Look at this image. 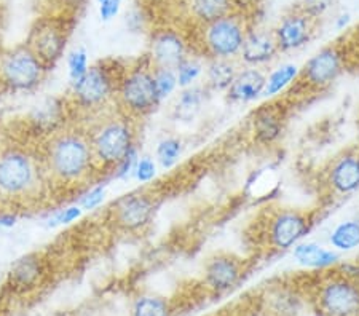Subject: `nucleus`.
Returning a JSON list of instances; mask_svg holds the SVG:
<instances>
[{
    "instance_id": "nucleus-1",
    "label": "nucleus",
    "mask_w": 359,
    "mask_h": 316,
    "mask_svg": "<svg viewBox=\"0 0 359 316\" xmlns=\"http://www.w3.org/2000/svg\"><path fill=\"white\" fill-rule=\"evenodd\" d=\"M96 166L90 137L77 131H61L48 141L45 168L51 177L65 184L82 182Z\"/></svg>"
},
{
    "instance_id": "nucleus-2",
    "label": "nucleus",
    "mask_w": 359,
    "mask_h": 316,
    "mask_svg": "<svg viewBox=\"0 0 359 316\" xmlns=\"http://www.w3.org/2000/svg\"><path fill=\"white\" fill-rule=\"evenodd\" d=\"M90 137L93 157L97 166L115 168L135 142V128L128 117H112L96 126Z\"/></svg>"
},
{
    "instance_id": "nucleus-3",
    "label": "nucleus",
    "mask_w": 359,
    "mask_h": 316,
    "mask_svg": "<svg viewBox=\"0 0 359 316\" xmlns=\"http://www.w3.org/2000/svg\"><path fill=\"white\" fill-rule=\"evenodd\" d=\"M46 71L48 67L27 45L0 56V83L16 93L36 90L43 82Z\"/></svg>"
},
{
    "instance_id": "nucleus-4",
    "label": "nucleus",
    "mask_w": 359,
    "mask_h": 316,
    "mask_svg": "<svg viewBox=\"0 0 359 316\" xmlns=\"http://www.w3.org/2000/svg\"><path fill=\"white\" fill-rule=\"evenodd\" d=\"M117 97L121 109L131 117H142L160 106L152 66H136L120 78Z\"/></svg>"
},
{
    "instance_id": "nucleus-5",
    "label": "nucleus",
    "mask_w": 359,
    "mask_h": 316,
    "mask_svg": "<svg viewBox=\"0 0 359 316\" xmlns=\"http://www.w3.org/2000/svg\"><path fill=\"white\" fill-rule=\"evenodd\" d=\"M39 166L36 158L22 149L0 151V195L22 197L37 187Z\"/></svg>"
},
{
    "instance_id": "nucleus-6",
    "label": "nucleus",
    "mask_w": 359,
    "mask_h": 316,
    "mask_svg": "<svg viewBox=\"0 0 359 316\" xmlns=\"http://www.w3.org/2000/svg\"><path fill=\"white\" fill-rule=\"evenodd\" d=\"M315 303L323 316H359V283L345 275H334L318 284Z\"/></svg>"
},
{
    "instance_id": "nucleus-7",
    "label": "nucleus",
    "mask_w": 359,
    "mask_h": 316,
    "mask_svg": "<svg viewBox=\"0 0 359 316\" xmlns=\"http://www.w3.org/2000/svg\"><path fill=\"white\" fill-rule=\"evenodd\" d=\"M246 34L241 18L230 13L206 22L203 27V45L212 60H233L240 55Z\"/></svg>"
},
{
    "instance_id": "nucleus-8",
    "label": "nucleus",
    "mask_w": 359,
    "mask_h": 316,
    "mask_svg": "<svg viewBox=\"0 0 359 316\" xmlns=\"http://www.w3.org/2000/svg\"><path fill=\"white\" fill-rule=\"evenodd\" d=\"M118 82H115L112 69L106 64L90 66L83 80L72 86L74 101L83 109H96L106 104L117 93Z\"/></svg>"
},
{
    "instance_id": "nucleus-9",
    "label": "nucleus",
    "mask_w": 359,
    "mask_h": 316,
    "mask_svg": "<svg viewBox=\"0 0 359 316\" xmlns=\"http://www.w3.org/2000/svg\"><path fill=\"white\" fill-rule=\"evenodd\" d=\"M66 40L67 36L62 22L48 18L37 22L26 45L50 69L61 60L62 53H65Z\"/></svg>"
},
{
    "instance_id": "nucleus-10",
    "label": "nucleus",
    "mask_w": 359,
    "mask_h": 316,
    "mask_svg": "<svg viewBox=\"0 0 359 316\" xmlns=\"http://www.w3.org/2000/svg\"><path fill=\"white\" fill-rule=\"evenodd\" d=\"M155 201L147 193L125 195L115 203L112 209V222L123 232H137L152 221Z\"/></svg>"
},
{
    "instance_id": "nucleus-11",
    "label": "nucleus",
    "mask_w": 359,
    "mask_h": 316,
    "mask_svg": "<svg viewBox=\"0 0 359 316\" xmlns=\"http://www.w3.org/2000/svg\"><path fill=\"white\" fill-rule=\"evenodd\" d=\"M309 216L300 211H278L269 222V240L276 249H289L302 240L310 230Z\"/></svg>"
},
{
    "instance_id": "nucleus-12",
    "label": "nucleus",
    "mask_w": 359,
    "mask_h": 316,
    "mask_svg": "<svg viewBox=\"0 0 359 316\" xmlns=\"http://www.w3.org/2000/svg\"><path fill=\"white\" fill-rule=\"evenodd\" d=\"M313 29L315 20L295 7L292 11L283 16V20L273 32L278 51H292L302 48L305 43L310 42L311 36H313Z\"/></svg>"
},
{
    "instance_id": "nucleus-13",
    "label": "nucleus",
    "mask_w": 359,
    "mask_h": 316,
    "mask_svg": "<svg viewBox=\"0 0 359 316\" xmlns=\"http://www.w3.org/2000/svg\"><path fill=\"white\" fill-rule=\"evenodd\" d=\"M341 67H344V60H341L340 51L331 45V47L318 51L306 62L302 71V77L305 83H309L311 88L323 90L335 82V78L340 76Z\"/></svg>"
},
{
    "instance_id": "nucleus-14",
    "label": "nucleus",
    "mask_w": 359,
    "mask_h": 316,
    "mask_svg": "<svg viewBox=\"0 0 359 316\" xmlns=\"http://www.w3.org/2000/svg\"><path fill=\"white\" fill-rule=\"evenodd\" d=\"M243 263L231 254H216L205 266V284L212 292L222 294L240 283L243 278Z\"/></svg>"
},
{
    "instance_id": "nucleus-15",
    "label": "nucleus",
    "mask_w": 359,
    "mask_h": 316,
    "mask_svg": "<svg viewBox=\"0 0 359 316\" xmlns=\"http://www.w3.org/2000/svg\"><path fill=\"white\" fill-rule=\"evenodd\" d=\"M46 278V263L39 254L20 257L8 272V286L18 294H31L43 284Z\"/></svg>"
},
{
    "instance_id": "nucleus-16",
    "label": "nucleus",
    "mask_w": 359,
    "mask_h": 316,
    "mask_svg": "<svg viewBox=\"0 0 359 316\" xmlns=\"http://www.w3.org/2000/svg\"><path fill=\"white\" fill-rule=\"evenodd\" d=\"M187 57L184 39L176 31L163 29L154 34L150 45V61L154 67L175 69Z\"/></svg>"
},
{
    "instance_id": "nucleus-17",
    "label": "nucleus",
    "mask_w": 359,
    "mask_h": 316,
    "mask_svg": "<svg viewBox=\"0 0 359 316\" xmlns=\"http://www.w3.org/2000/svg\"><path fill=\"white\" fill-rule=\"evenodd\" d=\"M329 184L334 192L350 195L359 188V155L345 153L337 158L329 171Z\"/></svg>"
},
{
    "instance_id": "nucleus-18",
    "label": "nucleus",
    "mask_w": 359,
    "mask_h": 316,
    "mask_svg": "<svg viewBox=\"0 0 359 316\" xmlns=\"http://www.w3.org/2000/svg\"><path fill=\"white\" fill-rule=\"evenodd\" d=\"M278 53V45L273 34L267 32H248L245 43L240 51L241 60L249 66H259L271 61Z\"/></svg>"
},
{
    "instance_id": "nucleus-19",
    "label": "nucleus",
    "mask_w": 359,
    "mask_h": 316,
    "mask_svg": "<svg viewBox=\"0 0 359 316\" xmlns=\"http://www.w3.org/2000/svg\"><path fill=\"white\" fill-rule=\"evenodd\" d=\"M267 76L259 69H245L229 86L227 96L231 102H251L264 93Z\"/></svg>"
},
{
    "instance_id": "nucleus-20",
    "label": "nucleus",
    "mask_w": 359,
    "mask_h": 316,
    "mask_svg": "<svg viewBox=\"0 0 359 316\" xmlns=\"http://www.w3.org/2000/svg\"><path fill=\"white\" fill-rule=\"evenodd\" d=\"M292 256L300 266L315 270L329 268L339 261L337 252L323 248L318 243H297L294 246Z\"/></svg>"
},
{
    "instance_id": "nucleus-21",
    "label": "nucleus",
    "mask_w": 359,
    "mask_h": 316,
    "mask_svg": "<svg viewBox=\"0 0 359 316\" xmlns=\"http://www.w3.org/2000/svg\"><path fill=\"white\" fill-rule=\"evenodd\" d=\"M254 135L256 139L262 144H271L275 142L281 135L283 130V120L280 112L273 107L265 106L259 109L256 117H254Z\"/></svg>"
},
{
    "instance_id": "nucleus-22",
    "label": "nucleus",
    "mask_w": 359,
    "mask_h": 316,
    "mask_svg": "<svg viewBox=\"0 0 359 316\" xmlns=\"http://www.w3.org/2000/svg\"><path fill=\"white\" fill-rule=\"evenodd\" d=\"M233 60H212L206 67V88L212 91H225L238 76Z\"/></svg>"
},
{
    "instance_id": "nucleus-23",
    "label": "nucleus",
    "mask_w": 359,
    "mask_h": 316,
    "mask_svg": "<svg viewBox=\"0 0 359 316\" xmlns=\"http://www.w3.org/2000/svg\"><path fill=\"white\" fill-rule=\"evenodd\" d=\"M206 90L201 86H189L182 88L176 99V117L181 120H192L196 114L201 111L203 102H205Z\"/></svg>"
},
{
    "instance_id": "nucleus-24",
    "label": "nucleus",
    "mask_w": 359,
    "mask_h": 316,
    "mask_svg": "<svg viewBox=\"0 0 359 316\" xmlns=\"http://www.w3.org/2000/svg\"><path fill=\"white\" fill-rule=\"evenodd\" d=\"M189 7L203 25L231 13V0H189Z\"/></svg>"
},
{
    "instance_id": "nucleus-25",
    "label": "nucleus",
    "mask_w": 359,
    "mask_h": 316,
    "mask_svg": "<svg viewBox=\"0 0 359 316\" xmlns=\"http://www.w3.org/2000/svg\"><path fill=\"white\" fill-rule=\"evenodd\" d=\"M131 316H172V307L165 297L144 294L133 303Z\"/></svg>"
},
{
    "instance_id": "nucleus-26",
    "label": "nucleus",
    "mask_w": 359,
    "mask_h": 316,
    "mask_svg": "<svg viewBox=\"0 0 359 316\" xmlns=\"http://www.w3.org/2000/svg\"><path fill=\"white\" fill-rule=\"evenodd\" d=\"M331 245L337 251H353L359 246V222L345 221L339 224L331 233Z\"/></svg>"
},
{
    "instance_id": "nucleus-27",
    "label": "nucleus",
    "mask_w": 359,
    "mask_h": 316,
    "mask_svg": "<svg viewBox=\"0 0 359 316\" xmlns=\"http://www.w3.org/2000/svg\"><path fill=\"white\" fill-rule=\"evenodd\" d=\"M299 74L300 71L295 64H283L281 67H278L275 72H271V76L267 77L262 95L267 97L280 95L281 91H285L287 86L294 82V78L297 77Z\"/></svg>"
},
{
    "instance_id": "nucleus-28",
    "label": "nucleus",
    "mask_w": 359,
    "mask_h": 316,
    "mask_svg": "<svg viewBox=\"0 0 359 316\" xmlns=\"http://www.w3.org/2000/svg\"><path fill=\"white\" fill-rule=\"evenodd\" d=\"M90 71L88 53L83 48H77L69 53L67 56V76L71 88L83 80V77Z\"/></svg>"
},
{
    "instance_id": "nucleus-29",
    "label": "nucleus",
    "mask_w": 359,
    "mask_h": 316,
    "mask_svg": "<svg viewBox=\"0 0 359 316\" xmlns=\"http://www.w3.org/2000/svg\"><path fill=\"white\" fill-rule=\"evenodd\" d=\"M182 153V141L177 137H165L157 146V160L161 168L170 170L176 166Z\"/></svg>"
},
{
    "instance_id": "nucleus-30",
    "label": "nucleus",
    "mask_w": 359,
    "mask_h": 316,
    "mask_svg": "<svg viewBox=\"0 0 359 316\" xmlns=\"http://www.w3.org/2000/svg\"><path fill=\"white\" fill-rule=\"evenodd\" d=\"M154 82L155 90H157V96L160 104L165 99H168L177 88V77L175 69H166V67H154Z\"/></svg>"
},
{
    "instance_id": "nucleus-31",
    "label": "nucleus",
    "mask_w": 359,
    "mask_h": 316,
    "mask_svg": "<svg viewBox=\"0 0 359 316\" xmlns=\"http://www.w3.org/2000/svg\"><path fill=\"white\" fill-rule=\"evenodd\" d=\"M203 66L192 57H185V60L176 67V77L179 88H189L192 86L196 78L201 76Z\"/></svg>"
},
{
    "instance_id": "nucleus-32",
    "label": "nucleus",
    "mask_w": 359,
    "mask_h": 316,
    "mask_svg": "<svg viewBox=\"0 0 359 316\" xmlns=\"http://www.w3.org/2000/svg\"><path fill=\"white\" fill-rule=\"evenodd\" d=\"M61 117V106L56 101H46L42 106H37L36 115H34V122L39 125V128L53 130V126L57 123Z\"/></svg>"
},
{
    "instance_id": "nucleus-33",
    "label": "nucleus",
    "mask_w": 359,
    "mask_h": 316,
    "mask_svg": "<svg viewBox=\"0 0 359 316\" xmlns=\"http://www.w3.org/2000/svg\"><path fill=\"white\" fill-rule=\"evenodd\" d=\"M83 212L85 211L80 208L79 203L69 205L65 206V208L55 211L53 216H51L46 222H48L50 227H67L72 226L74 222H77L80 217L83 216Z\"/></svg>"
},
{
    "instance_id": "nucleus-34",
    "label": "nucleus",
    "mask_w": 359,
    "mask_h": 316,
    "mask_svg": "<svg viewBox=\"0 0 359 316\" xmlns=\"http://www.w3.org/2000/svg\"><path fill=\"white\" fill-rule=\"evenodd\" d=\"M137 160H139V153H137V147L135 146V147H131L128 152H126L125 157L121 158L117 165H115V168H114L115 179L125 181V179H128L130 176L135 174Z\"/></svg>"
},
{
    "instance_id": "nucleus-35",
    "label": "nucleus",
    "mask_w": 359,
    "mask_h": 316,
    "mask_svg": "<svg viewBox=\"0 0 359 316\" xmlns=\"http://www.w3.org/2000/svg\"><path fill=\"white\" fill-rule=\"evenodd\" d=\"M136 179L141 184H149L155 179L157 176V163L152 157H139L136 168H135V174Z\"/></svg>"
},
{
    "instance_id": "nucleus-36",
    "label": "nucleus",
    "mask_w": 359,
    "mask_h": 316,
    "mask_svg": "<svg viewBox=\"0 0 359 316\" xmlns=\"http://www.w3.org/2000/svg\"><path fill=\"white\" fill-rule=\"evenodd\" d=\"M106 187L104 186H96L90 188L88 192H86L82 198H80L79 205L80 208L83 211H95L100 208V206L104 203V200H106Z\"/></svg>"
},
{
    "instance_id": "nucleus-37",
    "label": "nucleus",
    "mask_w": 359,
    "mask_h": 316,
    "mask_svg": "<svg viewBox=\"0 0 359 316\" xmlns=\"http://www.w3.org/2000/svg\"><path fill=\"white\" fill-rule=\"evenodd\" d=\"M334 0H300L299 10H302L305 15H309L310 18H320L321 15L326 13V11L331 8Z\"/></svg>"
},
{
    "instance_id": "nucleus-38",
    "label": "nucleus",
    "mask_w": 359,
    "mask_h": 316,
    "mask_svg": "<svg viewBox=\"0 0 359 316\" xmlns=\"http://www.w3.org/2000/svg\"><path fill=\"white\" fill-rule=\"evenodd\" d=\"M121 0H104L100 4V16L102 21H111L120 13Z\"/></svg>"
},
{
    "instance_id": "nucleus-39",
    "label": "nucleus",
    "mask_w": 359,
    "mask_h": 316,
    "mask_svg": "<svg viewBox=\"0 0 359 316\" xmlns=\"http://www.w3.org/2000/svg\"><path fill=\"white\" fill-rule=\"evenodd\" d=\"M20 217L15 212H2L0 214V227L2 228H13L18 224Z\"/></svg>"
},
{
    "instance_id": "nucleus-40",
    "label": "nucleus",
    "mask_w": 359,
    "mask_h": 316,
    "mask_svg": "<svg viewBox=\"0 0 359 316\" xmlns=\"http://www.w3.org/2000/svg\"><path fill=\"white\" fill-rule=\"evenodd\" d=\"M351 21V16H350V13H344V15H340L337 20H335V27L339 29V31H341V29H344L345 26H348V22Z\"/></svg>"
},
{
    "instance_id": "nucleus-41",
    "label": "nucleus",
    "mask_w": 359,
    "mask_h": 316,
    "mask_svg": "<svg viewBox=\"0 0 359 316\" xmlns=\"http://www.w3.org/2000/svg\"><path fill=\"white\" fill-rule=\"evenodd\" d=\"M97 2H100V4H102V2H104V0H97Z\"/></svg>"
}]
</instances>
